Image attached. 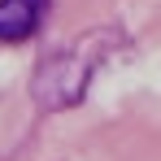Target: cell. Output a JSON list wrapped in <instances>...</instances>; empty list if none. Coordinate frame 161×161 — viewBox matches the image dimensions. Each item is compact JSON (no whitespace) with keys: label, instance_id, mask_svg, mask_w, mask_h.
<instances>
[{"label":"cell","instance_id":"6da1fadb","mask_svg":"<svg viewBox=\"0 0 161 161\" xmlns=\"http://www.w3.org/2000/svg\"><path fill=\"white\" fill-rule=\"evenodd\" d=\"M105 39H113L109 31H96V35H87V39H74V44H65V48H57V53L39 57V65H35V74H31V100L39 109H48V113H61V109H74L87 96V87H92V74L100 70V61H105L109 48H100Z\"/></svg>","mask_w":161,"mask_h":161},{"label":"cell","instance_id":"7a4b0ae2","mask_svg":"<svg viewBox=\"0 0 161 161\" xmlns=\"http://www.w3.org/2000/svg\"><path fill=\"white\" fill-rule=\"evenodd\" d=\"M48 0H0V44H26L44 26Z\"/></svg>","mask_w":161,"mask_h":161}]
</instances>
